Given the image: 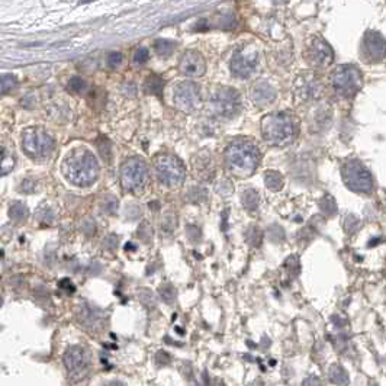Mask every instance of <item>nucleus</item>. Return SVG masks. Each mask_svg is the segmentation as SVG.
Segmentation results:
<instances>
[{
	"instance_id": "obj_1",
	"label": "nucleus",
	"mask_w": 386,
	"mask_h": 386,
	"mask_svg": "<svg viewBox=\"0 0 386 386\" xmlns=\"http://www.w3.org/2000/svg\"><path fill=\"white\" fill-rule=\"evenodd\" d=\"M99 163L92 151L86 148H76L62 163L64 176L76 186H92L99 177Z\"/></svg>"
},
{
	"instance_id": "obj_2",
	"label": "nucleus",
	"mask_w": 386,
	"mask_h": 386,
	"mask_svg": "<svg viewBox=\"0 0 386 386\" xmlns=\"http://www.w3.org/2000/svg\"><path fill=\"white\" fill-rule=\"evenodd\" d=\"M262 134L266 142L275 147H286L298 137V122L289 113H270L262 121Z\"/></svg>"
},
{
	"instance_id": "obj_3",
	"label": "nucleus",
	"mask_w": 386,
	"mask_h": 386,
	"mask_svg": "<svg viewBox=\"0 0 386 386\" xmlns=\"http://www.w3.org/2000/svg\"><path fill=\"white\" fill-rule=\"evenodd\" d=\"M260 160L257 147L245 140L232 142L225 151V162L228 168L237 176L251 174Z\"/></svg>"
},
{
	"instance_id": "obj_4",
	"label": "nucleus",
	"mask_w": 386,
	"mask_h": 386,
	"mask_svg": "<svg viewBox=\"0 0 386 386\" xmlns=\"http://www.w3.org/2000/svg\"><path fill=\"white\" fill-rule=\"evenodd\" d=\"M332 87L340 98L350 99L353 98L363 86L362 71L351 64H344L335 68L331 77Z\"/></svg>"
},
{
	"instance_id": "obj_5",
	"label": "nucleus",
	"mask_w": 386,
	"mask_h": 386,
	"mask_svg": "<svg viewBox=\"0 0 386 386\" xmlns=\"http://www.w3.org/2000/svg\"><path fill=\"white\" fill-rule=\"evenodd\" d=\"M148 182V168L138 157H129L121 165V184L129 193H141Z\"/></svg>"
},
{
	"instance_id": "obj_6",
	"label": "nucleus",
	"mask_w": 386,
	"mask_h": 386,
	"mask_svg": "<svg viewBox=\"0 0 386 386\" xmlns=\"http://www.w3.org/2000/svg\"><path fill=\"white\" fill-rule=\"evenodd\" d=\"M22 148L31 159H45L54 150V140L41 128H29L23 132Z\"/></svg>"
},
{
	"instance_id": "obj_7",
	"label": "nucleus",
	"mask_w": 386,
	"mask_h": 386,
	"mask_svg": "<svg viewBox=\"0 0 386 386\" xmlns=\"http://www.w3.org/2000/svg\"><path fill=\"white\" fill-rule=\"evenodd\" d=\"M345 186L357 193H370L373 189V177L370 171L357 160H348L341 168Z\"/></svg>"
},
{
	"instance_id": "obj_8",
	"label": "nucleus",
	"mask_w": 386,
	"mask_h": 386,
	"mask_svg": "<svg viewBox=\"0 0 386 386\" xmlns=\"http://www.w3.org/2000/svg\"><path fill=\"white\" fill-rule=\"evenodd\" d=\"M211 110L222 119H232L241 110V96L232 87H220L211 98Z\"/></svg>"
},
{
	"instance_id": "obj_9",
	"label": "nucleus",
	"mask_w": 386,
	"mask_h": 386,
	"mask_svg": "<svg viewBox=\"0 0 386 386\" xmlns=\"http://www.w3.org/2000/svg\"><path fill=\"white\" fill-rule=\"evenodd\" d=\"M156 173L160 182L168 187L182 184L186 176L183 163L173 156H160L156 160Z\"/></svg>"
},
{
	"instance_id": "obj_10",
	"label": "nucleus",
	"mask_w": 386,
	"mask_h": 386,
	"mask_svg": "<svg viewBox=\"0 0 386 386\" xmlns=\"http://www.w3.org/2000/svg\"><path fill=\"white\" fill-rule=\"evenodd\" d=\"M259 64V51L253 45L241 47L235 51L231 58V71L235 77L247 79L250 77Z\"/></svg>"
},
{
	"instance_id": "obj_11",
	"label": "nucleus",
	"mask_w": 386,
	"mask_h": 386,
	"mask_svg": "<svg viewBox=\"0 0 386 386\" xmlns=\"http://www.w3.org/2000/svg\"><path fill=\"white\" fill-rule=\"evenodd\" d=\"M174 103L179 109L186 113L196 112L202 105L201 87L193 81L179 83L174 89Z\"/></svg>"
},
{
	"instance_id": "obj_12",
	"label": "nucleus",
	"mask_w": 386,
	"mask_h": 386,
	"mask_svg": "<svg viewBox=\"0 0 386 386\" xmlns=\"http://www.w3.org/2000/svg\"><path fill=\"white\" fill-rule=\"evenodd\" d=\"M65 369L73 381L84 379L90 369V357L81 347H70L64 354Z\"/></svg>"
},
{
	"instance_id": "obj_13",
	"label": "nucleus",
	"mask_w": 386,
	"mask_h": 386,
	"mask_svg": "<svg viewBox=\"0 0 386 386\" xmlns=\"http://www.w3.org/2000/svg\"><path fill=\"white\" fill-rule=\"evenodd\" d=\"M305 60L315 68H325L334 61V51L323 37H314L306 45Z\"/></svg>"
},
{
	"instance_id": "obj_14",
	"label": "nucleus",
	"mask_w": 386,
	"mask_h": 386,
	"mask_svg": "<svg viewBox=\"0 0 386 386\" xmlns=\"http://www.w3.org/2000/svg\"><path fill=\"white\" fill-rule=\"evenodd\" d=\"M385 38L376 31H367L363 37L362 51L363 57L370 62H379L385 58Z\"/></svg>"
},
{
	"instance_id": "obj_15",
	"label": "nucleus",
	"mask_w": 386,
	"mask_h": 386,
	"mask_svg": "<svg viewBox=\"0 0 386 386\" xmlns=\"http://www.w3.org/2000/svg\"><path fill=\"white\" fill-rule=\"evenodd\" d=\"M179 70L183 76H187L192 79L203 76L206 71V62H205L203 55L195 50L186 51L180 58Z\"/></svg>"
},
{
	"instance_id": "obj_16",
	"label": "nucleus",
	"mask_w": 386,
	"mask_h": 386,
	"mask_svg": "<svg viewBox=\"0 0 386 386\" xmlns=\"http://www.w3.org/2000/svg\"><path fill=\"white\" fill-rule=\"evenodd\" d=\"M250 96H251V101L256 106L264 108V106L275 102L276 90L270 83H267L264 80H259L251 86Z\"/></svg>"
},
{
	"instance_id": "obj_17",
	"label": "nucleus",
	"mask_w": 386,
	"mask_h": 386,
	"mask_svg": "<svg viewBox=\"0 0 386 386\" xmlns=\"http://www.w3.org/2000/svg\"><path fill=\"white\" fill-rule=\"evenodd\" d=\"M296 95L304 101L317 99L321 95V83L314 76H302L296 84Z\"/></svg>"
},
{
	"instance_id": "obj_18",
	"label": "nucleus",
	"mask_w": 386,
	"mask_h": 386,
	"mask_svg": "<svg viewBox=\"0 0 386 386\" xmlns=\"http://www.w3.org/2000/svg\"><path fill=\"white\" fill-rule=\"evenodd\" d=\"M163 89H164V81L157 74H150L144 81V92L148 95H154V96L162 98Z\"/></svg>"
},
{
	"instance_id": "obj_19",
	"label": "nucleus",
	"mask_w": 386,
	"mask_h": 386,
	"mask_svg": "<svg viewBox=\"0 0 386 386\" xmlns=\"http://www.w3.org/2000/svg\"><path fill=\"white\" fill-rule=\"evenodd\" d=\"M13 167H15L13 156L4 147L0 145V177L9 174L13 170Z\"/></svg>"
},
{
	"instance_id": "obj_20",
	"label": "nucleus",
	"mask_w": 386,
	"mask_h": 386,
	"mask_svg": "<svg viewBox=\"0 0 386 386\" xmlns=\"http://www.w3.org/2000/svg\"><path fill=\"white\" fill-rule=\"evenodd\" d=\"M260 203V195L254 189H247L243 193V206L247 211H256Z\"/></svg>"
},
{
	"instance_id": "obj_21",
	"label": "nucleus",
	"mask_w": 386,
	"mask_h": 386,
	"mask_svg": "<svg viewBox=\"0 0 386 386\" xmlns=\"http://www.w3.org/2000/svg\"><path fill=\"white\" fill-rule=\"evenodd\" d=\"M195 167H196V171L198 173H203L205 177H209L214 173V164H212L211 156H206V153L198 156Z\"/></svg>"
},
{
	"instance_id": "obj_22",
	"label": "nucleus",
	"mask_w": 386,
	"mask_h": 386,
	"mask_svg": "<svg viewBox=\"0 0 386 386\" xmlns=\"http://www.w3.org/2000/svg\"><path fill=\"white\" fill-rule=\"evenodd\" d=\"M328 376H330V382L335 384V385H347L348 384V376L340 365L331 366L330 370H328Z\"/></svg>"
},
{
	"instance_id": "obj_23",
	"label": "nucleus",
	"mask_w": 386,
	"mask_h": 386,
	"mask_svg": "<svg viewBox=\"0 0 386 386\" xmlns=\"http://www.w3.org/2000/svg\"><path fill=\"white\" fill-rule=\"evenodd\" d=\"M176 47H177V42H174L171 40H164V38H159L154 42L156 53L160 55V57H168V55H171L173 51L176 50Z\"/></svg>"
},
{
	"instance_id": "obj_24",
	"label": "nucleus",
	"mask_w": 386,
	"mask_h": 386,
	"mask_svg": "<svg viewBox=\"0 0 386 386\" xmlns=\"http://www.w3.org/2000/svg\"><path fill=\"white\" fill-rule=\"evenodd\" d=\"M9 215H10V218L13 221H16V222H22V221H25L28 218L29 211H28V208H26L22 202H15V203L10 206V209H9Z\"/></svg>"
},
{
	"instance_id": "obj_25",
	"label": "nucleus",
	"mask_w": 386,
	"mask_h": 386,
	"mask_svg": "<svg viewBox=\"0 0 386 386\" xmlns=\"http://www.w3.org/2000/svg\"><path fill=\"white\" fill-rule=\"evenodd\" d=\"M264 180H266V186H267L270 190H273V192L280 190L282 186H283V177H282V174L277 173V171H267Z\"/></svg>"
},
{
	"instance_id": "obj_26",
	"label": "nucleus",
	"mask_w": 386,
	"mask_h": 386,
	"mask_svg": "<svg viewBox=\"0 0 386 386\" xmlns=\"http://www.w3.org/2000/svg\"><path fill=\"white\" fill-rule=\"evenodd\" d=\"M320 208H321L323 214L327 215V217H334L337 214V203H335L334 198L330 196V195L324 196L320 201Z\"/></svg>"
},
{
	"instance_id": "obj_27",
	"label": "nucleus",
	"mask_w": 386,
	"mask_h": 386,
	"mask_svg": "<svg viewBox=\"0 0 386 386\" xmlns=\"http://www.w3.org/2000/svg\"><path fill=\"white\" fill-rule=\"evenodd\" d=\"M18 86V77L13 74H3L0 76V92L6 93L10 92Z\"/></svg>"
},
{
	"instance_id": "obj_28",
	"label": "nucleus",
	"mask_w": 386,
	"mask_h": 386,
	"mask_svg": "<svg viewBox=\"0 0 386 386\" xmlns=\"http://www.w3.org/2000/svg\"><path fill=\"white\" fill-rule=\"evenodd\" d=\"M245 240H247V243L250 245H254V247L260 245V243H262V232H260V229L256 225L250 226L245 231Z\"/></svg>"
},
{
	"instance_id": "obj_29",
	"label": "nucleus",
	"mask_w": 386,
	"mask_h": 386,
	"mask_svg": "<svg viewBox=\"0 0 386 386\" xmlns=\"http://www.w3.org/2000/svg\"><path fill=\"white\" fill-rule=\"evenodd\" d=\"M159 293H160V298L164 301L165 304H173L174 299H176V289L171 284H168V283H165V284H163L160 287Z\"/></svg>"
},
{
	"instance_id": "obj_30",
	"label": "nucleus",
	"mask_w": 386,
	"mask_h": 386,
	"mask_svg": "<svg viewBox=\"0 0 386 386\" xmlns=\"http://www.w3.org/2000/svg\"><path fill=\"white\" fill-rule=\"evenodd\" d=\"M86 87H87V83L79 76L71 77L70 81H68V90L73 92V93H81V92L86 90Z\"/></svg>"
},
{
	"instance_id": "obj_31",
	"label": "nucleus",
	"mask_w": 386,
	"mask_h": 386,
	"mask_svg": "<svg viewBox=\"0 0 386 386\" xmlns=\"http://www.w3.org/2000/svg\"><path fill=\"white\" fill-rule=\"evenodd\" d=\"M138 237L145 243H150V240H151V237H153V229H151V226H150V223L148 222H142L141 225H140V228H138Z\"/></svg>"
},
{
	"instance_id": "obj_32",
	"label": "nucleus",
	"mask_w": 386,
	"mask_h": 386,
	"mask_svg": "<svg viewBox=\"0 0 386 386\" xmlns=\"http://www.w3.org/2000/svg\"><path fill=\"white\" fill-rule=\"evenodd\" d=\"M148 50L147 48H144V47H141V48H138L137 51H135V54H134V62L137 64V65H142V64H145L147 61H148Z\"/></svg>"
},
{
	"instance_id": "obj_33",
	"label": "nucleus",
	"mask_w": 386,
	"mask_h": 386,
	"mask_svg": "<svg viewBox=\"0 0 386 386\" xmlns=\"http://www.w3.org/2000/svg\"><path fill=\"white\" fill-rule=\"evenodd\" d=\"M122 61H123V55L118 51H113L108 55V65L110 68H118L122 64Z\"/></svg>"
},
{
	"instance_id": "obj_34",
	"label": "nucleus",
	"mask_w": 386,
	"mask_h": 386,
	"mask_svg": "<svg viewBox=\"0 0 386 386\" xmlns=\"http://www.w3.org/2000/svg\"><path fill=\"white\" fill-rule=\"evenodd\" d=\"M359 225H360V222H359V220H357V218H354L353 215H348V217L345 218V222H344L345 231H347L348 234H351V232L357 231Z\"/></svg>"
},
{
	"instance_id": "obj_35",
	"label": "nucleus",
	"mask_w": 386,
	"mask_h": 386,
	"mask_svg": "<svg viewBox=\"0 0 386 386\" xmlns=\"http://www.w3.org/2000/svg\"><path fill=\"white\" fill-rule=\"evenodd\" d=\"M217 190L222 196H226V195L229 196L232 193V184L228 180H221L220 183L217 184Z\"/></svg>"
},
{
	"instance_id": "obj_36",
	"label": "nucleus",
	"mask_w": 386,
	"mask_h": 386,
	"mask_svg": "<svg viewBox=\"0 0 386 386\" xmlns=\"http://www.w3.org/2000/svg\"><path fill=\"white\" fill-rule=\"evenodd\" d=\"M118 209V201L115 198H108V202L105 205V211L106 214H115Z\"/></svg>"
},
{
	"instance_id": "obj_37",
	"label": "nucleus",
	"mask_w": 386,
	"mask_h": 386,
	"mask_svg": "<svg viewBox=\"0 0 386 386\" xmlns=\"http://www.w3.org/2000/svg\"><path fill=\"white\" fill-rule=\"evenodd\" d=\"M90 1H93V0H81V3H90Z\"/></svg>"
}]
</instances>
